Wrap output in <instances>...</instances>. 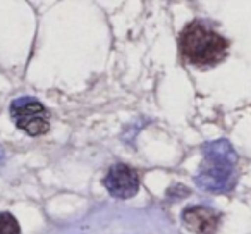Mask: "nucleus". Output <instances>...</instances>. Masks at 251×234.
I'll return each instance as SVG.
<instances>
[{
    "label": "nucleus",
    "instance_id": "obj_4",
    "mask_svg": "<svg viewBox=\"0 0 251 234\" xmlns=\"http://www.w3.org/2000/svg\"><path fill=\"white\" fill-rule=\"evenodd\" d=\"M103 186L115 198H133L140 191V174L131 165L115 164L108 169L107 176L103 178Z\"/></svg>",
    "mask_w": 251,
    "mask_h": 234
},
{
    "label": "nucleus",
    "instance_id": "obj_7",
    "mask_svg": "<svg viewBox=\"0 0 251 234\" xmlns=\"http://www.w3.org/2000/svg\"><path fill=\"white\" fill-rule=\"evenodd\" d=\"M4 160H5V152H4V148H2V145H0V167L4 165Z\"/></svg>",
    "mask_w": 251,
    "mask_h": 234
},
{
    "label": "nucleus",
    "instance_id": "obj_2",
    "mask_svg": "<svg viewBox=\"0 0 251 234\" xmlns=\"http://www.w3.org/2000/svg\"><path fill=\"white\" fill-rule=\"evenodd\" d=\"M237 154L227 140H217L203 147V162L195 176L198 188L208 193L230 191L236 184Z\"/></svg>",
    "mask_w": 251,
    "mask_h": 234
},
{
    "label": "nucleus",
    "instance_id": "obj_6",
    "mask_svg": "<svg viewBox=\"0 0 251 234\" xmlns=\"http://www.w3.org/2000/svg\"><path fill=\"white\" fill-rule=\"evenodd\" d=\"M0 234H21V226L9 212H0Z\"/></svg>",
    "mask_w": 251,
    "mask_h": 234
},
{
    "label": "nucleus",
    "instance_id": "obj_1",
    "mask_svg": "<svg viewBox=\"0 0 251 234\" xmlns=\"http://www.w3.org/2000/svg\"><path fill=\"white\" fill-rule=\"evenodd\" d=\"M229 47V40L203 19L189 21L177 36L181 60L198 69H210L224 62Z\"/></svg>",
    "mask_w": 251,
    "mask_h": 234
},
{
    "label": "nucleus",
    "instance_id": "obj_5",
    "mask_svg": "<svg viewBox=\"0 0 251 234\" xmlns=\"http://www.w3.org/2000/svg\"><path fill=\"white\" fill-rule=\"evenodd\" d=\"M181 217L184 226L196 234H215L220 226V213L210 207H186Z\"/></svg>",
    "mask_w": 251,
    "mask_h": 234
},
{
    "label": "nucleus",
    "instance_id": "obj_3",
    "mask_svg": "<svg viewBox=\"0 0 251 234\" xmlns=\"http://www.w3.org/2000/svg\"><path fill=\"white\" fill-rule=\"evenodd\" d=\"M14 124L29 136H42L50 130V114L42 102L33 97H19L11 104Z\"/></svg>",
    "mask_w": 251,
    "mask_h": 234
}]
</instances>
